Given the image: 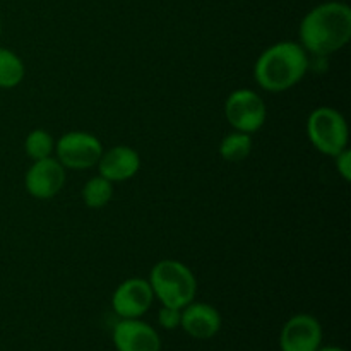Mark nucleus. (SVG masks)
Instances as JSON below:
<instances>
[{
    "instance_id": "obj_1",
    "label": "nucleus",
    "mask_w": 351,
    "mask_h": 351,
    "mask_svg": "<svg viewBox=\"0 0 351 351\" xmlns=\"http://www.w3.org/2000/svg\"><path fill=\"white\" fill-rule=\"evenodd\" d=\"M351 40V9L343 2H326L305 14L300 45L314 55H331Z\"/></svg>"
},
{
    "instance_id": "obj_2",
    "label": "nucleus",
    "mask_w": 351,
    "mask_h": 351,
    "mask_svg": "<svg viewBox=\"0 0 351 351\" xmlns=\"http://www.w3.org/2000/svg\"><path fill=\"white\" fill-rule=\"evenodd\" d=\"M308 71V53L297 41H280L261 53L254 65L257 84L269 93L297 86Z\"/></svg>"
},
{
    "instance_id": "obj_3",
    "label": "nucleus",
    "mask_w": 351,
    "mask_h": 351,
    "mask_svg": "<svg viewBox=\"0 0 351 351\" xmlns=\"http://www.w3.org/2000/svg\"><path fill=\"white\" fill-rule=\"evenodd\" d=\"M147 281L153 288L154 298H158L165 307L182 311L185 305L194 302L197 293L194 273L185 264L173 259H165L154 264Z\"/></svg>"
},
{
    "instance_id": "obj_4",
    "label": "nucleus",
    "mask_w": 351,
    "mask_h": 351,
    "mask_svg": "<svg viewBox=\"0 0 351 351\" xmlns=\"http://www.w3.org/2000/svg\"><path fill=\"white\" fill-rule=\"evenodd\" d=\"M307 136L319 153L335 158L348 147V123L338 110L319 106L308 115Z\"/></svg>"
},
{
    "instance_id": "obj_5",
    "label": "nucleus",
    "mask_w": 351,
    "mask_h": 351,
    "mask_svg": "<svg viewBox=\"0 0 351 351\" xmlns=\"http://www.w3.org/2000/svg\"><path fill=\"white\" fill-rule=\"evenodd\" d=\"M225 117L239 132L254 134L266 123V103L252 89H235L225 101Z\"/></svg>"
},
{
    "instance_id": "obj_6",
    "label": "nucleus",
    "mask_w": 351,
    "mask_h": 351,
    "mask_svg": "<svg viewBox=\"0 0 351 351\" xmlns=\"http://www.w3.org/2000/svg\"><path fill=\"white\" fill-rule=\"evenodd\" d=\"M57 160L64 168L88 170L98 165L103 154V146L96 136L82 130L67 132L55 144Z\"/></svg>"
},
{
    "instance_id": "obj_7",
    "label": "nucleus",
    "mask_w": 351,
    "mask_h": 351,
    "mask_svg": "<svg viewBox=\"0 0 351 351\" xmlns=\"http://www.w3.org/2000/svg\"><path fill=\"white\" fill-rule=\"evenodd\" d=\"M154 293L149 281L130 278L119 285L112 297V308L122 319H139L153 305Z\"/></svg>"
},
{
    "instance_id": "obj_8",
    "label": "nucleus",
    "mask_w": 351,
    "mask_h": 351,
    "mask_svg": "<svg viewBox=\"0 0 351 351\" xmlns=\"http://www.w3.org/2000/svg\"><path fill=\"white\" fill-rule=\"evenodd\" d=\"M322 345L321 322L311 314H297L287 321L280 335L281 351H317Z\"/></svg>"
},
{
    "instance_id": "obj_9",
    "label": "nucleus",
    "mask_w": 351,
    "mask_h": 351,
    "mask_svg": "<svg viewBox=\"0 0 351 351\" xmlns=\"http://www.w3.org/2000/svg\"><path fill=\"white\" fill-rule=\"evenodd\" d=\"M24 185L34 199L55 197L65 185V168L51 156L33 161L24 177Z\"/></svg>"
},
{
    "instance_id": "obj_10",
    "label": "nucleus",
    "mask_w": 351,
    "mask_h": 351,
    "mask_svg": "<svg viewBox=\"0 0 351 351\" xmlns=\"http://www.w3.org/2000/svg\"><path fill=\"white\" fill-rule=\"evenodd\" d=\"M112 338L117 351H161L156 329L141 319H122L113 328Z\"/></svg>"
},
{
    "instance_id": "obj_11",
    "label": "nucleus",
    "mask_w": 351,
    "mask_h": 351,
    "mask_svg": "<svg viewBox=\"0 0 351 351\" xmlns=\"http://www.w3.org/2000/svg\"><path fill=\"white\" fill-rule=\"evenodd\" d=\"M180 328L195 339H211L221 329V315L213 305L191 302L182 308Z\"/></svg>"
},
{
    "instance_id": "obj_12",
    "label": "nucleus",
    "mask_w": 351,
    "mask_h": 351,
    "mask_svg": "<svg viewBox=\"0 0 351 351\" xmlns=\"http://www.w3.org/2000/svg\"><path fill=\"white\" fill-rule=\"evenodd\" d=\"M98 171L110 182H125L132 178L141 168V158L137 151L129 146H115L103 151L98 161Z\"/></svg>"
},
{
    "instance_id": "obj_13",
    "label": "nucleus",
    "mask_w": 351,
    "mask_h": 351,
    "mask_svg": "<svg viewBox=\"0 0 351 351\" xmlns=\"http://www.w3.org/2000/svg\"><path fill=\"white\" fill-rule=\"evenodd\" d=\"M250 151H252V136L239 132V130L223 137L221 144H219V156L228 163H240V161L247 160Z\"/></svg>"
},
{
    "instance_id": "obj_14",
    "label": "nucleus",
    "mask_w": 351,
    "mask_h": 351,
    "mask_svg": "<svg viewBox=\"0 0 351 351\" xmlns=\"http://www.w3.org/2000/svg\"><path fill=\"white\" fill-rule=\"evenodd\" d=\"M26 69L17 53L9 48L0 47V88L10 89L23 82Z\"/></svg>"
},
{
    "instance_id": "obj_15",
    "label": "nucleus",
    "mask_w": 351,
    "mask_h": 351,
    "mask_svg": "<svg viewBox=\"0 0 351 351\" xmlns=\"http://www.w3.org/2000/svg\"><path fill=\"white\" fill-rule=\"evenodd\" d=\"M113 197V182L106 180L101 175L89 178L82 187V201L88 208H105Z\"/></svg>"
},
{
    "instance_id": "obj_16",
    "label": "nucleus",
    "mask_w": 351,
    "mask_h": 351,
    "mask_svg": "<svg viewBox=\"0 0 351 351\" xmlns=\"http://www.w3.org/2000/svg\"><path fill=\"white\" fill-rule=\"evenodd\" d=\"M24 151L33 161L50 158L55 151V143L50 134L43 129H34L24 141Z\"/></svg>"
},
{
    "instance_id": "obj_17",
    "label": "nucleus",
    "mask_w": 351,
    "mask_h": 351,
    "mask_svg": "<svg viewBox=\"0 0 351 351\" xmlns=\"http://www.w3.org/2000/svg\"><path fill=\"white\" fill-rule=\"evenodd\" d=\"M180 319H182L180 308L165 307V305H163V308L160 311V314H158V321H160V326H161V328L168 329V331L180 328Z\"/></svg>"
},
{
    "instance_id": "obj_18",
    "label": "nucleus",
    "mask_w": 351,
    "mask_h": 351,
    "mask_svg": "<svg viewBox=\"0 0 351 351\" xmlns=\"http://www.w3.org/2000/svg\"><path fill=\"white\" fill-rule=\"evenodd\" d=\"M336 170L345 178L346 182H351V151L346 147L341 153L336 154Z\"/></svg>"
},
{
    "instance_id": "obj_19",
    "label": "nucleus",
    "mask_w": 351,
    "mask_h": 351,
    "mask_svg": "<svg viewBox=\"0 0 351 351\" xmlns=\"http://www.w3.org/2000/svg\"><path fill=\"white\" fill-rule=\"evenodd\" d=\"M317 351H346V350H343V348H339V346H319L317 348Z\"/></svg>"
},
{
    "instance_id": "obj_20",
    "label": "nucleus",
    "mask_w": 351,
    "mask_h": 351,
    "mask_svg": "<svg viewBox=\"0 0 351 351\" xmlns=\"http://www.w3.org/2000/svg\"><path fill=\"white\" fill-rule=\"evenodd\" d=\"M0 33H2V21H0Z\"/></svg>"
}]
</instances>
